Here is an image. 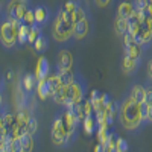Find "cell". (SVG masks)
I'll return each mask as SVG.
<instances>
[{"mask_svg":"<svg viewBox=\"0 0 152 152\" xmlns=\"http://www.w3.org/2000/svg\"><path fill=\"white\" fill-rule=\"evenodd\" d=\"M20 84L28 93L34 94L37 93V85H38V78L35 73H24L20 76Z\"/></svg>","mask_w":152,"mask_h":152,"instance_id":"cell-14","label":"cell"},{"mask_svg":"<svg viewBox=\"0 0 152 152\" xmlns=\"http://www.w3.org/2000/svg\"><path fill=\"white\" fill-rule=\"evenodd\" d=\"M81 126H82V132H84L85 135H93V134L97 131V122H96L94 114H91V116H87V117L81 122Z\"/></svg>","mask_w":152,"mask_h":152,"instance_id":"cell-20","label":"cell"},{"mask_svg":"<svg viewBox=\"0 0 152 152\" xmlns=\"http://www.w3.org/2000/svg\"><path fill=\"white\" fill-rule=\"evenodd\" d=\"M0 125L6 126V128L11 131V129L17 125V116H15V113L3 111V113H2V122H0Z\"/></svg>","mask_w":152,"mask_h":152,"instance_id":"cell-25","label":"cell"},{"mask_svg":"<svg viewBox=\"0 0 152 152\" xmlns=\"http://www.w3.org/2000/svg\"><path fill=\"white\" fill-rule=\"evenodd\" d=\"M32 46H34V49H35L37 53H44V52H46L47 47H49V40H47V37L44 35V32L37 38V41H35Z\"/></svg>","mask_w":152,"mask_h":152,"instance_id":"cell-26","label":"cell"},{"mask_svg":"<svg viewBox=\"0 0 152 152\" xmlns=\"http://www.w3.org/2000/svg\"><path fill=\"white\" fill-rule=\"evenodd\" d=\"M34 73L37 75L38 81H40V79H46L47 76L50 75V64H49V59L44 58V56H41L40 59L37 61V66H35Z\"/></svg>","mask_w":152,"mask_h":152,"instance_id":"cell-16","label":"cell"},{"mask_svg":"<svg viewBox=\"0 0 152 152\" xmlns=\"http://www.w3.org/2000/svg\"><path fill=\"white\" fill-rule=\"evenodd\" d=\"M142 59H137V58H132L129 55H123L122 58V62H120V69L125 75H128V76H135L137 72L140 70L142 67Z\"/></svg>","mask_w":152,"mask_h":152,"instance_id":"cell-10","label":"cell"},{"mask_svg":"<svg viewBox=\"0 0 152 152\" xmlns=\"http://www.w3.org/2000/svg\"><path fill=\"white\" fill-rule=\"evenodd\" d=\"M14 76H15L14 70H8V73H6V79L8 81H12V79H14Z\"/></svg>","mask_w":152,"mask_h":152,"instance_id":"cell-40","label":"cell"},{"mask_svg":"<svg viewBox=\"0 0 152 152\" xmlns=\"http://www.w3.org/2000/svg\"><path fill=\"white\" fill-rule=\"evenodd\" d=\"M20 145H21V152H31V151H34V146H35L34 135L24 132L20 137Z\"/></svg>","mask_w":152,"mask_h":152,"instance_id":"cell-24","label":"cell"},{"mask_svg":"<svg viewBox=\"0 0 152 152\" xmlns=\"http://www.w3.org/2000/svg\"><path fill=\"white\" fill-rule=\"evenodd\" d=\"M52 99L59 107L75 108V104L72 102V97H70V85H61L59 88H56L52 94Z\"/></svg>","mask_w":152,"mask_h":152,"instance_id":"cell-9","label":"cell"},{"mask_svg":"<svg viewBox=\"0 0 152 152\" xmlns=\"http://www.w3.org/2000/svg\"><path fill=\"white\" fill-rule=\"evenodd\" d=\"M146 75H148V81L152 82V58L148 61V70H146Z\"/></svg>","mask_w":152,"mask_h":152,"instance_id":"cell-38","label":"cell"},{"mask_svg":"<svg viewBox=\"0 0 152 152\" xmlns=\"http://www.w3.org/2000/svg\"><path fill=\"white\" fill-rule=\"evenodd\" d=\"M137 11L134 0H117V6H116V15L129 18L134 12Z\"/></svg>","mask_w":152,"mask_h":152,"instance_id":"cell-13","label":"cell"},{"mask_svg":"<svg viewBox=\"0 0 152 152\" xmlns=\"http://www.w3.org/2000/svg\"><path fill=\"white\" fill-rule=\"evenodd\" d=\"M129 94L137 100V102L143 104L145 102V84H140V82H134L129 88Z\"/></svg>","mask_w":152,"mask_h":152,"instance_id":"cell-23","label":"cell"},{"mask_svg":"<svg viewBox=\"0 0 152 152\" xmlns=\"http://www.w3.org/2000/svg\"><path fill=\"white\" fill-rule=\"evenodd\" d=\"M94 29V18L91 15V12L88 14L85 18H82L81 21H78L73 28V38L75 43L76 41H85L88 37H91Z\"/></svg>","mask_w":152,"mask_h":152,"instance_id":"cell-6","label":"cell"},{"mask_svg":"<svg viewBox=\"0 0 152 152\" xmlns=\"http://www.w3.org/2000/svg\"><path fill=\"white\" fill-rule=\"evenodd\" d=\"M129 149V145H128V140L123 137H119L117 138V152H126Z\"/></svg>","mask_w":152,"mask_h":152,"instance_id":"cell-36","label":"cell"},{"mask_svg":"<svg viewBox=\"0 0 152 152\" xmlns=\"http://www.w3.org/2000/svg\"><path fill=\"white\" fill-rule=\"evenodd\" d=\"M28 9H29V5H28V2H24V0H9V2L6 3V11L5 12L11 18L23 21L24 14H26Z\"/></svg>","mask_w":152,"mask_h":152,"instance_id":"cell-8","label":"cell"},{"mask_svg":"<svg viewBox=\"0 0 152 152\" xmlns=\"http://www.w3.org/2000/svg\"><path fill=\"white\" fill-rule=\"evenodd\" d=\"M146 9H148V12H149V14H151V15H152V3H149V5H148V8H146Z\"/></svg>","mask_w":152,"mask_h":152,"instance_id":"cell-42","label":"cell"},{"mask_svg":"<svg viewBox=\"0 0 152 152\" xmlns=\"http://www.w3.org/2000/svg\"><path fill=\"white\" fill-rule=\"evenodd\" d=\"M50 134H52V143L55 146H59V148L67 146V128L64 125V120H62L61 113L53 119Z\"/></svg>","mask_w":152,"mask_h":152,"instance_id":"cell-7","label":"cell"},{"mask_svg":"<svg viewBox=\"0 0 152 152\" xmlns=\"http://www.w3.org/2000/svg\"><path fill=\"white\" fill-rule=\"evenodd\" d=\"M146 123H152V105H148V113H146Z\"/></svg>","mask_w":152,"mask_h":152,"instance_id":"cell-39","label":"cell"},{"mask_svg":"<svg viewBox=\"0 0 152 152\" xmlns=\"http://www.w3.org/2000/svg\"><path fill=\"white\" fill-rule=\"evenodd\" d=\"M73 28L75 24L70 18L69 12L59 6L55 18H53V26H52V38L56 44H59L61 47H66L75 43V38H73Z\"/></svg>","mask_w":152,"mask_h":152,"instance_id":"cell-2","label":"cell"},{"mask_svg":"<svg viewBox=\"0 0 152 152\" xmlns=\"http://www.w3.org/2000/svg\"><path fill=\"white\" fill-rule=\"evenodd\" d=\"M37 94H38V97H40L41 100H47L49 97H52L53 90H52V87H50L47 78L38 81V85H37Z\"/></svg>","mask_w":152,"mask_h":152,"instance_id":"cell-17","label":"cell"},{"mask_svg":"<svg viewBox=\"0 0 152 152\" xmlns=\"http://www.w3.org/2000/svg\"><path fill=\"white\" fill-rule=\"evenodd\" d=\"M87 91H88V84H87L85 78L79 72H76L75 79L70 84V97H72V102L75 105L84 102L85 96H87Z\"/></svg>","mask_w":152,"mask_h":152,"instance_id":"cell-4","label":"cell"},{"mask_svg":"<svg viewBox=\"0 0 152 152\" xmlns=\"http://www.w3.org/2000/svg\"><path fill=\"white\" fill-rule=\"evenodd\" d=\"M119 108H120V102H116V100H110L107 108H105V120L110 126L114 125L116 119L119 117Z\"/></svg>","mask_w":152,"mask_h":152,"instance_id":"cell-15","label":"cell"},{"mask_svg":"<svg viewBox=\"0 0 152 152\" xmlns=\"http://www.w3.org/2000/svg\"><path fill=\"white\" fill-rule=\"evenodd\" d=\"M122 40H123V46H125V53L126 55H129L132 58H137V59H142L145 58V53H146V47L143 44H140L137 41V38L131 34V32H126L123 37H122Z\"/></svg>","mask_w":152,"mask_h":152,"instance_id":"cell-5","label":"cell"},{"mask_svg":"<svg viewBox=\"0 0 152 152\" xmlns=\"http://www.w3.org/2000/svg\"><path fill=\"white\" fill-rule=\"evenodd\" d=\"M55 72L59 75V79H61V84L62 85H70L75 79V75L76 72L73 70H59V69H55Z\"/></svg>","mask_w":152,"mask_h":152,"instance_id":"cell-27","label":"cell"},{"mask_svg":"<svg viewBox=\"0 0 152 152\" xmlns=\"http://www.w3.org/2000/svg\"><path fill=\"white\" fill-rule=\"evenodd\" d=\"M134 5H135V8H137L138 11H143V9L148 8L149 0H134Z\"/></svg>","mask_w":152,"mask_h":152,"instance_id":"cell-37","label":"cell"},{"mask_svg":"<svg viewBox=\"0 0 152 152\" xmlns=\"http://www.w3.org/2000/svg\"><path fill=\"white\" fill-rule=\"evenodd\" d=\"M23 21L11 18L6 12L2 14V26H0V41L6 50H14L18 44V31Z\"/></svg>","mask_w":152,"mask_h":152,"instance_id":"cell-3","label":"cell"},{"mask_svg":"<svg viewBox=\"0 0 152 152\" xmlns=\"http://www.w3.org/2000/svg\"><path fill=\"white\" fill-rule=\"evenodd\" d=\"M43 34V26H40V24H34V26H31V32H29V40H28V43L29 44H34L35 41H37V38L40 37Z\"/></svg>","mask_w":152,"mask_h":152,"instance_id":"cell-30","label":"cell"},{"mask_svg":"<svg viewBox=\"0 0 152 152\" xmlns=\"http://www.w3.org/2000/svg\"><path fill=\"white\" fill-rule=\"evenodd\" d=\"M117 132L116 131H113L110 132V137H108V140H107V145L104 146V151L105 152H117Z\"/></svg>","mask_w":152,"mask_h":152,"instance_id":"cell-28","label":"cell"},{"mask_svg":"<svg viewBox=\"0 0 152 152\" xmlns=\"http://www.w3.org/2000/svg\"><path fill=\"white\" fill-rule=\"evenodd\" d=\"M114 31H116L117 37L122 38L126 32L129 31V21H128V18L116 15V18H114Z\"/></svg>","mask_w":152,"mask_h":152,"instance_id":"cell-21","label":"cell"},{"mask_svg":"<svg viewBox=\"0 0 152 152\" xmlns=\"http://www.w3.org/2000/svg\"><path fill=\"white\" fill-rule=\"evenodd\" d=\"M128 21H129V31L128 32H131L134 37L140 32V29H142V17H140V11H135L134 14L128 18Z\"/></svg>","mask_w":152,"mask_h":152,"instance_id":"cell-22","label":"cell"},{"mask_svg":"<svg viewBox=\"0 0 152 152\" xmlns=\"http://www.w3.org/2000/svg\"><path fill=\"white\" fill-rule=\"evenodd\" d=\"M99 93H100V91H97V90H91V94H90V97L93 99V97H96V96H99Z\"/></svg>","mask_w":152,"mask_h":152,"instance_id":"cell-41","label":"cell"},{"mask_svg":"<svg viewBox=\"0 0 152 152\" xmlns=\"http://www.w3.org/2000/svg\"><path fill=\"white\" fill-rule=\"evenodd\" d=\"M29 32H31V26L29 24H21V28L18 31V44L20 46H24L28 44V40H29Z\"/></svg>","mask_w":152,"mask_h":152,"instance_id":"cell-29","label":"cell"},{"mask_svg":"<svg viewBox=\"0 0 152 152\" xmlns=\"http://www.w3.org/2000/svg\"><path fill=\"white\" fill-rule=\"evenodd\" d=\"M88 14H90V9H88V6L82 2H79V5L75 8V11L73 12H70V18H72V21H73V24H76L78 21H81L82 18H85Z\"/></svg>","mask_w":152,"mask_h":152,"instance_id":"cell-19","label":"cell"},{"mask_svg":"<svg viewBox=\"0 0 152 152\" xmlns=\"http://www.w3.org/2000/svg\"><path fill=\"white\" fill-rule=\"evenodd\" d=\"M23 23L24 24H29V26H34V24H35V11H34V8L29 6V9L26 11V14H24Z\"/></svg>","mask_w":152,"mask_h":152,"instance_id":"cell-34","label":"cell"},{"mask_svg":"<svg viewBox=\"0 0 152 152\" xmlns=\"http://www.w3.org/2000/svg\"><path fill=\"white\" fill-rule=\"evenodd\" d=\"M24 131H26L28 134H32V135L37 134V131H38V120H37L35 116H32V117L29 119V122H28V125H26V128H24Z\"/></svg>","mask_w":152,"mask_h":152,"instance_id":"cell-32","label":"cell"},{"mask_svg":"<svg viewBox=\"0 0 152 152\" xmlns=\"http://www.w3.org/2000/svg\"><path fill=\"white\" fill-rule=\"evenodd\" d=\"M91 99V97H90ZM111 100L110 94L107 93H99V96L93 97L91 99V102H93V107H94V114L96 113H105V108L108 105V102Z\"/></svg>","mask_w":152,"mask_h":152,"instance_id":"cell-18","label":"cell"},{"mask_svg":"<svg viewBox=\"0 0 152 152\" xmlns=\"http://www.w3.org/2000/svg\"><path fill=\"white\" fill-rule=\"evenodd\" d=\"M34 11H35V23L43 28L53 20V12L47 5H38L34 8Z\"/></svg>","mask_w":152,"mask_h":152,"instance_id":"cell-12","label":"cell"},{"mask_svg":"<svg viewBox=\"0 0 152 152\" xmlns=\"http://www.w3.org/2000/svg\"><path fill=\"white\" fill-rule=\"evenodd\" d=\"M91 2L99 9H111V8L116 6L117 0H91Z\"/></svg>","mask_w":152,"mask_h":152,"instance_id":"cell-31","label":"cell"},{"mask_svg":"<svg viewBox=\"0 0 152 152\" xmlns=\"http://www.w3.org/2000/svg\"><path fill=\"white\" fill-rule=\"evenodd\" d=\"M47 81H49V84H50V87H52V90H53V91L56 90V88H59V87L62 85L58 73H50V75L47 76Z\"/></svg>","mask_w":152,"mask_h":152,"instance_id":"cell-33","label":"cell"},{"mask_svg":"<svg viewBox=\"0 0 152 152\" xmlns=\"http://www.w3.org/2000/svg\"><path fill=\"white\" fill-rule=\"evenodd\" d=\"M73 64H75L73 53L70 52L69 49L62 47L59 52L56 53V66H55V69H59V70H72L73 69Z\"/></svg>","mask_w":152,"mask_h":152,"instance_id":"cell-11","label":"cell"},{"mask_svg":"<svg viewBox=\"0 0 152 152\" xmlns=\"http://www.w3.org/2000/svg\"><path fill=\"white\" fill-rule=\"evenodd\" d=\"M145 102L148 105H152V82L148 79L145 82Z\"/></svg>","mask_w":152,"mask_h":152,"instance_id":"cell-35","label":"cell"},{"mask_svg":"<svg viewBox=\"0 0 152 152\" xmlns=\"http://www.w3.org/2000/svg\"><path fill=\"white\" fill-rule=\"evenodd\" d=\"M117 120L122 125V128L129 132H138L146 125V119L143 117L142 111V104L137 102L129 93L120 102Z\"/></svg>","mask_w":152,"mask_h":152,"instance_id":"cell-1","label":"cell"}]
</instances>
